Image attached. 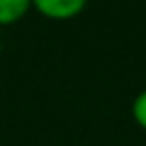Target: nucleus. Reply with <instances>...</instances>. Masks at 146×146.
Wrapping results in <instances>:
<instances>
[{"mask_svg":"<svg viewBox=\"0 0 146 146\" xmlns=\"http://www.w3.org/2000/svg\"><path fill=\"white\" fill-rule=\"evenodd\" d=\"M87 2L89 0H32V7L50 21H68L75 18Z\"/></svg>","mask_w":146,"mask_h":146,"instance_id":"1","label":"nucleus"},{"mask_svg":"<svg viewBox=\"0 0 146 146\" xmlns=\"http://www.w3.org/2000/svg\"><path fill=\"white\" fill-rule=\"evenodd\" d=\"M32 9V0H0V25L18 23Z\"/></svg>","mask_w":146,"mask_h":146,"instance_id":"2","label":"nucleus"},{"mask_svg":"<svg viewBox=\"0 0 146 146\" xmlns=\"http://www.w3.org/2000/svg\"><path fill=\"white\" fill-rule=\"evenodd\" d=\"M130 114H132L135 123H137L139 128L146 130V89H141V91L135 96L132 107H130Z\"/></svg>","mask_w":146,"mask_h":146,"instance_id":"3","label":"nucleus"}]
</instances>
